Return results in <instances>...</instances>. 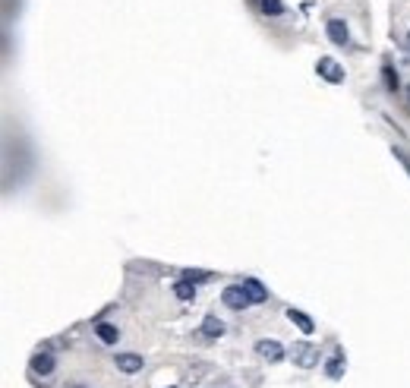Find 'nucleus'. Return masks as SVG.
I'll return each instance as SVG.
<instances>
[{"label": "nucleus", "instance_id": "nucleus-1", "mask_svg": "<svg viewBox=\"0 0 410 388\" xmlns=\"http://www.w3.org/2000/svg\"><path fill=\"white\" fill-rule=\"evenodd\" d=\"M221 303H224L227 310L243 312L246 306L252 303V300H250V293H246V287H243V284H227L224 291H221Z\"/></svg>", "mask_w": 410, "mask_h": 388}, {"label": "nucleus", "instance_id": "nucleus-2", "mask_svg": "<svg viewBox=\"0 0 410 388\" xmlns=\"http://www.w3.org/2000/svg\"><path fill=\"white\" fill-rule=\"evenodd\" d=\"M290 354H294V363L300 369H313L315 363H319V347H315L313 341H296Z\"/></svg>", "mask_w": 410, "mask_h": 388}, {"label": "nucleus", "instance_id": "nucleus-3", "mask_svg": "<svg viewBox=\"0 0 410 388\" xmlns=\"http://www.w3.org/2000/svg\"><path fill=\"white\" fill-rule=\"evenodd\" d=\"M315 73H319L325 83H332V85L344 83V67H341L334 57H319V60H315Z\"/></svg>", "mask_w": 410, "mask_h": 388}, {"label": "nucleus", "instance_id": "nucleus-4", "mask_svg": "<svg viewBox=\"0 0 410 388\" xmlns=\"http://www.w3.org/2000/svg\"><path fill=\"white\" fill-rule=\"evenodd\" d=\"M325 35H328V41H332V45H338V48L350 45V29H347L344 20H328L325 22Z\"/></svg>", "mask_w": 410, "mask_h": 388}, {"label": "nucleus", "instance_id": "nucleus-5", "mask_svg": "<svg viewBox=\"0 0 410 388\" xmlns=\"http://www.w3.org/2000/svg\"><path fill=\"white\" fill-rule=\"evenodd\" d=\"M256 354L262 356V360H268V363H281L284 360V347L275 341V338H262V341H256Z\"/></svg>", "mask_w": 410, "mask_h": 388}, {"label": "nucleus", "instance_id": "nucleus-6", "mask_svg": "<svg viewBox=\"0 0 410 388\" xmlns=\"http://www.w3.org/2000/svg\"><path fill=\"white\" fill-rule=\"evenodd\" d=\"M114 363H117L120 373L132 375V373H142V356L139 354H117L114 356Z\"/></svg>", "mask_w": 410, "mask_h": 388}, {"label": "nucleus", "instance_id": "nucleus-7", "mask_svg": "<svg viewBox=\"0 0 410 388\" xmlns=\"http://www.w3.org/2000/svg\"><path fill=\"white\" fill-rule=\"evenodd\" d=\"M284 312H287V319L303 331V335H313V331H315V322H313V319H309L303 310H296V306H287Z\"/></svg>", "mask_w": 410, "mask_h": 388}, {"label": "nucleus", "instance_id": "nucleus-8", "mask_svg": "<svg viewBox=\"0 0 410 388\" xmlns=\"http://www.w3.org/2000/svg\"><path fill=\"white\" fill-rule=\"evenodd\" d=\"M344 363H347L344 350L334 347V354L328 356V363H325V375H328V379H341V375H344Z\"/></svg>", "mask_w": 410, "mask_h": 388}, {"label": "nucleus", "instance_id": "nucleus-9", "mask_svg": "<svg viewBox=\"0 0 410 388\" xmlns=\"http://www.w3.org/2000/svg\"><path fill=\"white\" fill-rule=\"evenodd\" d=\"M54 369H57L54 354H35V356H32V373H35V375H50Z\"/></svg>", "mask_w": 410, "mask_h": 388}, {"label": "nucleus", "instance_id": "nucleus-10", "mask_svg": "<svg viewBox=\"0 0 410 388\" xmlns=\"http://www.w3.org/2000/svg\"><path fill=\"white\" fill-rule=\"evenodd\" d=\"M224 335V322H221L214 312H208L205 319H202V338H208V341H214V338Z\"/></svg>", "mask_w": 410, "mask_h": 388}, {"label": "nucleus", "instance_id": "nucleus-11", "mask_svg": "<svg viewBox=\"0 0 410 388\" xmlns=\"http://www.w3.org/2000/svg\"><path fill=\"white\" fill-rule=\"evenodd\" d=\"M95 338H98L101 344H117L120 341V328L111 322H98L95 325Z\"/></svg>", "mask_w": 410, "mask_h": 388}, {"label": "nucleus", "instance_id": "nucleus-12", "mask_svg": "<svg viewBox=\"0 0 410 388\" xmlns=\"http://www.w3.org/2000/svg\"><path fill=\"white\" fill-rule=\"evenodd\" d=\"M252 4L259 7V13H262V16H271V20H275V16H284V10H287L281 0H252Z\"/></svg>", "mask_w": 410, "mask_h": 388}, {"label": "nucleus", "instance_id": "nucleus-13", "mask_svg": "<svg viewBox=\"0 0 410 388\" xmlns=\"http://www.w3.org/2000/svg\"><path fill=\"white\" fill-rule=\"evenodd\" d=\"M243 287H246V293H250L252 303H265V300H268V291H265V287L259 284L256 278H246V281H243Z\"/></svg>", "mask_w": 410, "mask_h": 388}, {"label": "nucleus", "instance_id": "nucleus-14", "mask_svg": "<svg viewBox=\"0 0 410 388\" xmlns=\"http://www.w3.org/2000/svg\"><path fill=\"white\" fill-rule=\"evenodd\" d=\"M382 83H385V89H388V92L401 89V79H397V70L391 67V60H385V64H382Z\"/></svg>", "mask_w": 410, "mask_h": 388}, {"label": "nucleus", "instance_id": "nucleus-15", "mask_svg": "<svg viewBox=\"0 0 410 388\" xmlns=\"http://www.w3.org/2000/svg\"><path fill=\"white\" fill-rule=\"evenodd\" d=\"M174 297H177V300H183V303L196 300V284H193V281H186V278H180V281L174 284Z\"/></svg>", "mask_w": 410, "mask_h": 388}, {"label": "nucleus", "instance_id": "nucleus-16", "mask_svg": "<svg viewBox=\"0 0 410 388\" xmlns=\"http://www.w3.org/2000/svg\"><path fill=\"white\" fill-rule=\"evenodd\" d=\"M391 155H395V158H397V161H401V167H404V171H407V174H410V155H407V152H404V148H391Z\"/></svg>", "mask_w": 410, "mask_h": 388}, {"label": "nucleus", "instance_id": "nucleus-17", "mask_svg": "<svg viewBox=\"0 0 410 388\" xmlns=\"http://www.w3.org/2000/svg\"><path fill=\"white\" fill-rule=\"evenodd\" d=\"M183 278L193 281V284H199V281H208L212 275H208V272H183Z\"/></svg>", "mask_w": 410, "mask_h": 388}, {"label": "nucleus", "instance_id": "nucleus-18", "mask_svg": "<svg viewBox=\"0 0 410 388\" xmlns=\"http://www.w3.org/2000/svg\"><path fill=\"white\" fill-rule=\"evenodd\" d=\"M404 51L410 54V32H407V39H404Z\"/></svg>", "mask_w": 410, "mask_h": 388}, {"label": "nucleus", "instance_id": "nucleus-19", "mask_svg": "<svg viewBox=\"0 0 410 388\" xmlns=\"http://www.w3.org/2000/svg\"><path fill=\"white\" fill-rule=\"evenodd\" d=\"M407 104H410V85H407Z\"/></svg>", "mask_w": 410, "mask_h": 388}]
</instances>
